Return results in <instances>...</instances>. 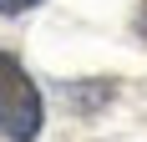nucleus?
Returning a JSON list of instances; mask_svg holds the SVG:
<instances>
[{
  "instance_id": "obj_1",
  "label": "nucleus",
  "mask_w": 147,
  "mask_h": 142,
  "mask_svg": "<svg viewBox=\"0 0 147 142\" xmlns=\"http://www.w3.org/2000/svg\"><path fill=\"white\" fill-rule=\"evenodd\" d=\"M0 132L10 142H36L41 132V91L30 86L20 61L0 51Z\"/></svg>"
},
{
  "instance_id": "obj_2",
  "label": "nucleus",
  "mask_w": 147,
  "mask_h": 142,
  "mask_svg": "<svg viewBox=\"0 0 147 142\" xmlns=\"http://www.w3.org/2000/svg\"><path fill=\"white\" fill-rule=\"evenodd\" d=\"M30 5H41V0H0V15H15V10H30Z\"/></svg>"
}]
</instances>
